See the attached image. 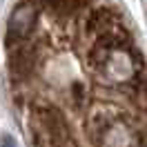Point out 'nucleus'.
I'll use <instances>...</instances> for the list:
<instances>
[{
	"mask_svg": "<svg viewBox=\"0 0 147 147\" xmlns=\"http://www.w3.org/2000/svg\"><path fill=\"white\" fill-rule=\"evenodd\" d=\"M5 49L31 147H147V65L116 5H16Z\"/></svg>",
	"mask_w": 147,
	"mask_h": 147,
	"instance_id": "1",
	"label": "nucleus"
}]
</instances>
